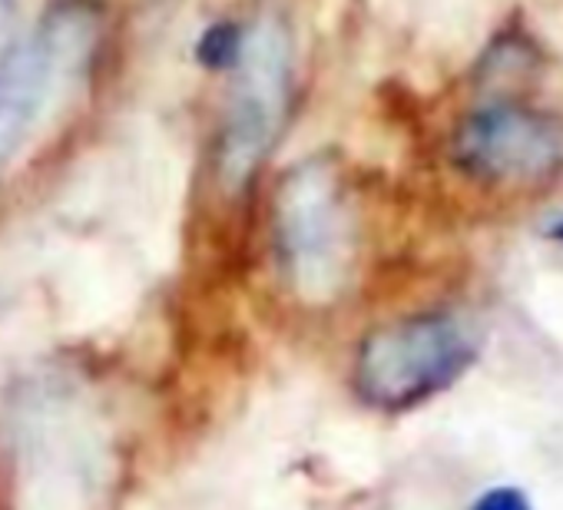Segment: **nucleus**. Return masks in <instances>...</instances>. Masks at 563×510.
Returning a JSON list of instances; mask_svg holds the SVG:
<instances>
[{"mask_svg":"<svg viewBox=\"0 0 563 510\" xmlns=\"http://www.w3.org/2000/svg\"><path fill=\"white\" fill-rule=\"evenodd\" d=\"M471 510H533V503H530V497H527L520 487L500 484V487L484 490V494L471 503Z\"/></svg>","mask_w":563,"mask_h":510,"instance_id":"obj_8","label":"nucleus"},{"mask_svg":"<svg viewBox=\"0 0 563 510\" xmlns=\"http://www.w3.org/2000/svg\"><path fill=\"white\" fill-rule=\"evenodd\" d=\"M272 239L286 282L306 306H325L342 292L352 266V212L332 156H309L282 176Z\"/></svg>","mask_w":563,"mask_h":510,"instance_id":"obj_2","label":"nucleus"},{"mask_svg":"<svg viewBox=\"0 0 563 510\" xmlns=\"http://www.w3.org/2000/svg\"><path fill=\"white\" fill-rule=\"evenodd\" d=\"M57 80L60 74L37 34L0 64V169H8L31 140Z\"/></svg>","mask_w":563,"mask_h":510,"instance_id":"obj_5","label":"nucleus"},{"mask_svg":"<svg viewBox=\"0 0 563 510\" xmlns=\"http://www.w3.org/2000/svg\"><path fill=\"white\" fill-rule=\"evenodd\" d=\"M543 235H547V239H553V242H563V215H560V219H553L550 225H543Z\"/></svg>","mask_w":563,"mask_h":510,"instance_id":"obj_10","label":"nucleus"},{"mask_svg":"<svg viewBox=\"0 0 563 510\" xmlns=\"http://www.w3.org/2000/svg\"><path fill=\"white\" fill-rule=\"evenodd\" d=\"M481 355V335L454 312H421L372 332L355 358L358 398L401 414L457 385Z\"/></svg>","mask_w":563,"mask_h":510,"instance_id":"obj_3","label":"nucleus"},{"mask_svg":"<svg viewBox=\"0 0 563 510\" xmlns=\"http://www.w3.org/2000/svg\"><path fill=\"white\" fill-rule=\"evenodd\" d=\"M239 44H242V27H235V24L209 27L199 41V60L212 70H229L235 64Z\"/></svg>","mask_w":563,"mask_h":510,"instance_id":"obj_7","label":"nucleus"},{"mask_svg":"<svg viewBox=\"0 0 563 510\" xmlns=\"http://www.w3.org/2000/svg\"><path fill=\"white\" fill-rule=\"evenodd\" d=\"M100 24H103L100 11L90 0H60L47 14L37 37L47 47L60 77L80 74L84 67H90L93 51L100 44Z\"/></svg>","mask_w":563,"mask_h":510,"instance_id":"obj_6","label":"nucleus"},{"mask_svg":"<svg viewBox=\"0 0 563 510\" xmlns=\"http://www.w3.org/2000/svg\"><path fill=\"white\" fill-rule=\"evenodd\" d=\"M21 44V11L18 0H0V64H4Z\"/></svg>","mask_w":563,"mask_h":510,"instance_id":"obj_9","label":"nucleus"},{"mask_svg":"<svg viewBox=\"0 0 563 510\" xmlns=\"http://www.w3.org/2000/svg\"><path fill=\"white\" fill-rule=\"evenodd\" d=\"M229 100L216 130L212 179L229 199L252 189L292 107V37L282 18L265 14L242 27Z\"/></svg>","mask_w":563,"mask_h":510,"instance_id":"obj_1","label":"nucleus"},{"mask_svg":"<svg viewBox=\"0 0 563 510\" xmlns=\"http://www.w3.org/2000/svg\"><path fill=\"white\" fill-rule=\"evenodd\" d=\"M451 153L474 179L540 182L563 166V126L517 103H490L461 120Z\"/></svg>","mask_w":563,"mask_h":510,"instance_id":"obj_4","label":"nucleus"}]
</instances>
